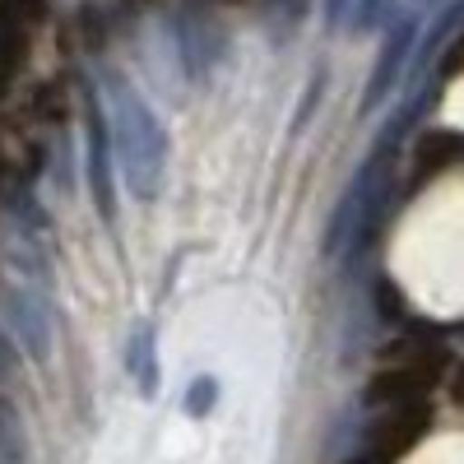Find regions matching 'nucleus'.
<instances>
[{"instance_id":"obj_1","label":"nucleus","mask_w":464,"mask_h":464,"mask_svg":"<svg viewBox=\"0 0 464 464\" xmlns=\"http://www.w3.org/2000/svg\"><path fill=\"white\" fill-rule=\"evenodd\" d=\"M395 265L418 302L432 312L464 306V186L432 196L404 227Z\"/></svg>"},{"instance_id":"obj_2","label":"nucleus","mask_w":464,"mask_h":464,"mask_svg":"<svg viewBox=\"0 0 464 464\" xmlns=\"http://www.w3.org/2000/svg\"><path fill=\"white\" fill-rule=\"evenodd\" d=\"M446 111H450V121H459V126H464V80L455 84V93H450V102H446Z\"/></svg>"}]
</instances>
